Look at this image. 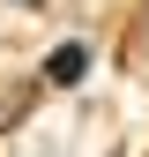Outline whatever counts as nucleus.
<instances>
[{
  "mask_svg": "<svg viewBox=\"0 0 149 157\" xmlns=\"http://www.w3.org/2000/svg\"><path fill=\"white\" fill-rule=\"evenodd\" d=\"M82 67H89V52H82V45H60V52L45 60V75H52V82H82Z\"/></svg>",
  "mask_w": 149,
  "mask_h": 157,
  "instance_id": "1",
  "label": "nucleus"
}]
</instances>
